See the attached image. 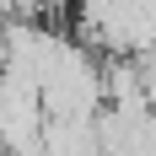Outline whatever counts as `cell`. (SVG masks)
<instances>
[{
	"mask_svg": "<svg viewBox=\"0 0 156 156\" xmlns=\"http://www.w3.org/2000/svg\"><path fill=\"white\" fill-rule=\"evenodd\" d=\"M11 156H48L43 145H22V151H11Z\"/></svg>",
	"mask_w": 156,
	"mask_h": 156,
	"instance_id": "3",
	"label": "cell"
},
{
	"mask_svg": "<svg viewBox=\"0 0 156 156\" xmlns=\"http://www.w3.org/2000/svg\"><path fill=\"white\" fill-rule=\"evenodd\" d=\"M0 27H5V11H0Z\"/></svg>",
	"mask_w": 156,
	"mask_h": 156,
	"instance_id": "4",
	"label": "cell"
},
{
	"mask_svg": "<svg viewBox=\"0 0 156 156\" xmlns=\"http://www.w3.org/2000/svg\"><path fill=\"white\" fill-rule=\"evenodd\" d=\"M38 97H43V113H81L92 119L102 108V65L92 59V48L81 38H54L43 70H38Z\"/></svg>",
	"mask_w": 156,
	"mask_h": 156,
	"instance_id": "1",
	"label": "cell"
},
{
	"mask_svg": "<svg viewBox=\"0 0 156 156\" xmlns=\"http://www.w3.org/2000/svg\"><path fill=\"white\" fill-rule=\"evenodd\" d=\"M38 145L48 156H102V145H97V113L92 119H81V113H48Z\"/></svg>",
	"mask_w": 156,
	"mask_h": 156,
	"instance_id": "2",
	"label": "cell"
}]
</instances>
